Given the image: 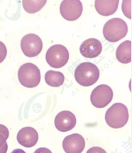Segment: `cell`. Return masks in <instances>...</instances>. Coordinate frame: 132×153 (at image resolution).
<instances>
[{"label":"cell","instance_id":"cell-1","mask_svg":"<svg viewBox=\"0 0 132 153\" xmlns=\"http://www.w3.org/2000/svg\"><path fill=\"white\" fill-rule=\"evenodd\" d=\"M99 77V68L92 62L80 64L75 71V78L80 85L89 87L97 82Z\"/></svg>","mask_w":132,"mask_h":153},{"label":"cell","instance_id":"cell-2","mask_svg":"<svg viewBox=\"0 0 132 153\" xmlns=\"http://www.w3.org/2000/svg\"><path fill=\"white\" fill-rule=\"evenodd\" d=\"M129 111L127 107L122 103L113 104L105 114V121L112 128H121L127 123Z\"/></svg>","mask_w":132,"mask_h":153},{"label":"cell","instance_id":"cell-3","mask_svg":"<svg viewBox=\"0 0 132 153\" xmlns=\"http://www.w3.org/2000/svg\"><path fill=\"white\" fill-rule=\"evenodd\" d=\"M127 23L119 18H113L107 22L103 28V35L108 41L117 42L127 36Z\"/></svg>","mask_w":132,"mask_h":153},{"label":"cell","instance_id":"cell-4","mask_svg":"<svg viewBox=\"0 0 132 153\" xmlns=\"http://www.w3.org/2000/svg\"><path fill=\"white\" fill-rule=\"evenodd\" d=\"M18 79L21 85L25 87H36L41 82V72L33 63H25L19 70Z\"/></svg>","mask_w":132,"mask_h":153},{"label":"cell","instance_id":"cell-5","mask_svg":"<svg viewBox=\"0 0 132 153\" xmlns=\"http://www.w3.org/2000/svg\"><path fill=\"white\" fill-rule=\"evenodd\" d=\"M45 59L48 64L53 68H61L69 60V52L64 45H54L48 50Z\"/></svg>","mask_w":132,"mask_h":153},{"label":"cell","instance_id":"cell-6","mask_svg":"<svg viewBox=\"0 0 132 153\" xmlns=\"http://www.w3.org/2000/svg\"><path fill=\"white\" fill-rule=\"evenodd\" d=\"M113 99V91L110 86L101 85L93 89L90 96L92 104L96 108L106 107Z\"/></svg>","mask_w":132,"mask_h":153},{"label":"cell","instance_id":"cell-7","mask_svg":"<svg viewBox=\"0 0 132 153\" xmlns=\"http://www.w3.org/2000/svg\"><path fill=\"white\" fill-rule=\"evenodd\" d=\"M21 48L26 57H34L37 56L43 48L42 40L36 34H27L22 38L21 41Z\"/></svg>","mask_w":132,"mask_h":153},{"label":"cell","instance_id":"cell-8","mask_svg":"<svg viewBox=\"0 0 132 153\" xmlns=\"http://www.w3.org/2000/svg\"><path fill=\"white\" fill-rule=\"evenodd\" d=\"M83 10V4L79 0H64L60 6L61 16L70 22L79 19L82 15Z\"/></svg>","mask_w":132,"mask_h":153},{"label":"cell","instance_id":"cell-9","mask_svg":"<svg viewBox=\"0 0 132 153\" xmlns=\"http://www.w3.org/2000/svg\"><path fill=\"white\" fill-rule=\"evenodd\" d=\"M85 147V139L78 133L68 135L63 141V148L66 153H82Z\"/></svg>","mask_w":132,"mask_h":153},{"label":"cell","instance_id":"cell-10","mask_svg":"<svg viewBox=\"0 0 132 153\" xmlns=\"http://www.w3.org/2000/svg\"><path fill=\"white\" fill-rule=\"evenodd\" d=\"M75 116L69 111H63L57 114L55 118V126L60 132H68L76 125Z\"/></svg>","mask_w":132,"mask_h":153},{"label":"cell","instance_id":"cell-11","mask_svg":"<svg viewBox=\"0 0 132 153\" xmlns=\"http://www.w3.org/2000/svg\"><path fill=\"white\" fill-rule=\"evenodd\" d=\"M102 51V43L96 38L85 40L80 47V51L83 57L94 58L98 57Z\"/></svg>","mask_w":132,"mask_h":153},{"label":"cell","instance_id":"cell-12","mask_svg":"<svg viewBox=\"0 0 132 153\" xmlns=\"http://www.w3.org/2000/svg\"><path fill=\"white\" fill-rule=\"evenodd\" d=\"M17 140L20 145L25 148H32L36 145L39 140V134L34 128H23L17 134Z\"/></svg>","mask_w":132,"mask_h":153},{"label":"cell","instance_id":"cell-13","mask_svg":"<svg viewBox=\"0 0 132 153\" xmlns=\"http://www.w3.org/2000/svg\"><path fill=\"white\" fill-rule=\"evenodd\" d=\"M119 1L118 0H96L95 7L97 12L104 16L114 14L117 10Z\"/></svg>","mask_w":132,"mask_h":153},{"label":"cell","instance_id":"cell-14","mask_svg":"<svg viewBox=\"0 0 132 153\" xmlns=\"http://www.w3.org/2000/svg\"><path fill=\"white\" fill-rule=\"evenodd\" d=\"M116 57L119 62L127 64L131 61V42L126 41L119 45L116 51Z\"/></svg>","mask_w":132,"mask_h":153},{"label":"cell","instance_id":"cell-15","mask_svg":"<svg viewBox=\"0 0 132 153\" xmlns=\"http://www.w3.org/2000/svg\"><path fill=\"white\" fill-rule=\"evenodd\" d=\"M45 80L48 85L53 87H58L63 85L65 77L62 72L49 70L45 74Z\"/></svg>","mask_w":132,"mask_h":153},{"label":"cell","instance_id":"cell-16","mask_svg":"<svg viewBox=\"0 0 132 153\" xmlns=\"http://www.w3.org/2000/svg\"><path fill=\"white\" fill-rule=\"evenodd\" d=\"M46 2V0H24L22 1V5L26 12L34 14L41 10Z\"/></svg>","mask_w":132,"mask_h":153},{"label":"cell","instance_id":"cell-17","mask_svg":"<svg viewBox=\"0 0 132 153\" xmlns=\"http://www.w3.org/2000/svg\"><path fill=\"white\" fill-rule=\"evenodd\" d=\"M9 135V130L5 126L0 124V148L4 146Z\"/></svg>","mask_w":132,"mask_h":153},{"label":"cell","instance_id":"cell-18","mask_svg":"<svg viewBox=\"0 0 132 153\" xmlns=\"http://www.w3.org/2000/svg\"><path fill=\"white\" fill-rule=\"evenodd\" d=\"M127 3H128V1H123V5H122V10H123V12L124 15H125L126 16H127L128 18L131 19V3H130L129 5H128V7H127Z\"/></svg>","mask_w":132,"mask_h":153},{"label":"cell","instance_id":"cell-19","mask_svg":"<svg viewBox=\"0 0 132 153\" xmlns=\"http://www.w3.org/2000/svg\"><path fill=\"white\" fill-rule=\"evenodd\" d=\"M7 55V50L4 43L0 41V63H1L4 60Z\"/></svg>","mask_w":132,"mask_h":153},{"label":"cell","instance_id":"cell-20","mask_svg":"<svg viewBox=\"0 0 132 153\" xmlns=\"http://www.w3.org/2000/svg\"><path fill=\"white\" fill-rule=\"evenodd\" d=\"M86 153H107V152L102 148H99V147H93V148L89 149Z\"/></svg>","mask_w":132,"mask_h":153},{"label":"cell","instance_id":"cell-21","mask_svg":"<svg viewBox=\"0 0 132 153\" xmlns=\"http://www.w3.org/2000/svg\"><path fill=\"white\" fill-rule=\"evenodd\" d=\"M34 153H52L49 149L45 148H40L37 149Z\"/></svg>","mask_w":132,"mask_h":153},{"label":"cell","instance_id":"cell-22","mask_svg":"<svg viewBox=\"0 0 132 153\" xmlns=\"http://www.w3.org/2000/svg\"><path fill=\"white\" fill-rule=\"evenodd\" d=\"M7 150H8V145L6 143L4 146L0 148V153H7Z\"/></svg>","mask_w":132,"mask_h":153},{"label":"cell","instance_id":"cell-23","mask_svg":"<svg viewBox=\"0 0 132 153\" xmlns=\"http://www.w3.org/2000/svg\"><path fill=\"white\" fill-rule=\"evenodd\" d=\"M11 153H26V152L22 150V149H16V150H13Z\"/></svg>","mask_w":132,"mask_h":153}]
</instances>
